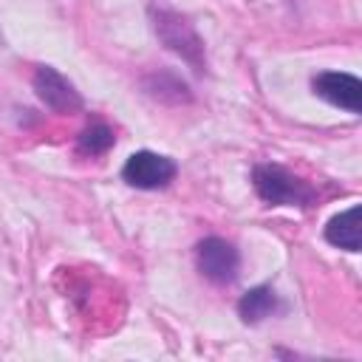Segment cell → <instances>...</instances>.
I'll list each match as a JSON object with an SVG mask.
<instances>
[{"instance_id": "1", "label": "cell", "mask_w": 362, "mask_h": 362, "mask_svg": "<svg viewBox=\"0 0 362 362\" xmlns=\"http://www.w3.org/2000/svg\"><path fill=\"white\" fill-rule=\"evenodd\" d=\"M252 187L272 206H303V209H308V206L317 204V189L305 178L286 170L283 164H272V161L255 164Z\"/></svg>"}, {"instance_id": "2", "label": "cell", "mask_w": 362, "mask_h": 362, "mask_svg": "<svg viewBox=\"0 0 362 362\" xmlns=\"http://www.w3.org/2000/svg\"><path fill=\"white\" fill-rule=\"evenodd\" d=\"M153 25H156V34H158V40L170 48V51H175L181 59H187L195 71H204V42H201V37L195 34V28L181 17V14H175V11H167V8H158L156 14H153Z\"/></svg>"}, {"instance_id": "3", "label": "cell", "mask_w": 362, "mask_h": 362, "mask_svg": "<svg viewBox=\"0 0 362 362\" xmlns=\"http://www.w3.org/2000/svg\"><path fill=\"white\" fill-rule=\"evenodd\" d=\"M195 266L198 272L215 283V286H229L238 277L240 269V255L235 249V243H229L226 238L209 235L195 246Z\"/></svg>"}, {"instance_id": "4", "label": "cell", "mask_w": 362, "mask_h": 362, "mask_svg": "<svg viewBox=\"0 0 362 362\" xmlns=\"http://www.w3.org/2000/svg\"><path fill=\"white\" fill-rule=\"evenodd\" d=\"M175 175H178V164L170 156H161V153H153V150L133 153L122 167L124 184H130L136 189H161Z\"/></svg>"}, {"instance_id": "5", "label": "cell", "mask_w": 362, "mask_h": 362, "mask_svg": "<svg viewBox=\"0 0 362 362\" xmlns=\"http://www.w3.org/2000/svg\"><path fill=\"white\" fill-rule=\"evenodd\" d=\"M31 85L40 96V102L45 107H51L54 113H79L82 110V96L74 88V82H68L57 68L51 65H37Z\"/></svg>"}, {"instance_id": "6", "label": "cell", "mask_w": 362, "mask_h": 362, "mask_svg": "<svg viewBox=\"0 0 362 362\" xmlns=\"http://www.w3.org/2000/svg\"><path fill=\"white\" fill-rule=\"evenodd\" d=\"M311 90L314 96L325 99L334 107H342L348 113H359L362 110V79L345 71H320L311 79Z\"/></svg>"}, {"instance_id": "7", "label": "cell", "mask_w": 362, "mask_h": 362, "mask_svg": "<svg viewBox=\"0 0 362 362\" xmlns=\"http://www.w3.org/2000/svg\"><path fill=\"white\" fill-rule=\"evenodd\" d=\"M283 305H280V297L272 286H255L249 291L240 294L238 300V317L246 322V325H257L263 322L266 317L277 314Z\"/></svg>"}, {"instance_id": "8", "label": "cell", "mask_w": 362, "mask_h": 362, "mask_svg": "<svg viewBox=\"0 0 362 362\" xmlns=\"http://www.w3.org/2000/svg\"><path fill=\"white\" fill-rule=\"evenodd\" d=\"M359 218H362V206L354 204L342 212H337L328 223H325V240L337 249L345 252H359Z\"/></svg>"}, {"instance_id": "9", "label": "cell", "mask_w": 362, "mask_h": 362, "mask_svg": "<svg viewBox=\"0 0 362 362\" xmlns=\"http://www.w3.org/2000/svg\"><path fill=\"white\" fill-rule=\"evenodd\" d=\"M76 144H79V150L88 153V156H102V153H107V150L116 144V136H113V127H110L107 122L93 119L88 127H82Z\"/></svg>"}]
</instances>
